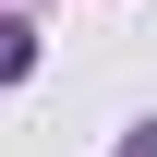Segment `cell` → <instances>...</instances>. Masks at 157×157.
I'll return each mask as SVG.
<instances>
[{"mask_svg": "<svg viewBox=\"0 0 157 157\" xmlns=\"http://www.w3.org/2000/svg\"><path fill=\"white\" fill-rule=\"evenodd\" d=\"M12 73H36V24H0V85Z\"/></svg>", "mask_w": 157, "mask_h": 157, "instance_id": "6da1fadb", "label": "cell"}, {"mask_svg": "<svg viewBox=\"0 0 157 157\" xmlns=\"http://www.w3.org/2000/svg\"><path fill=\"white\" fill-rule=\"evenodd\" d=\"M121 157H157V133H133V145H121Z\"/></svg>", "mask_w": 157, "mask_h": 157, "instance_id": "7a4b0ae2", "label": "cell"}]
</instances>
